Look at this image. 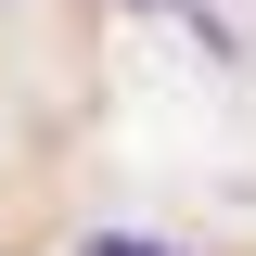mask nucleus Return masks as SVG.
Segmentation results:
<instances>
[{"label": "nucleus", "mask_w": 256, "mask_h": 256, "mask_svg": "<svg viewBox=\"0 0 256 256\" xmlns=\"http://www.w3.org/2000/svg\"><path fill=\"white\" fill-rule=\"evenodd\" d=\"M77 256H180V244H128V230H102V244H77Z\"/></svg>", "instance_id": "nucleus-1"}]
</instances>
